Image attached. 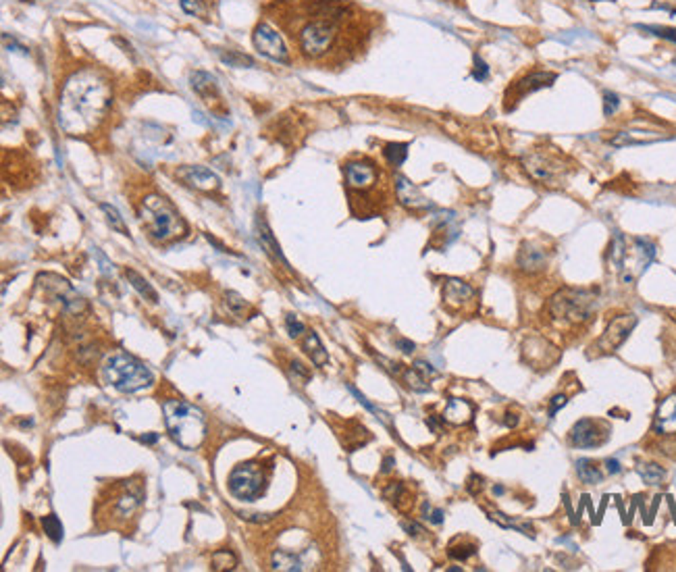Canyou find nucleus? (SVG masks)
Listing matches in <instances>:
<instances>
[{"mask_svg": "<svg viewBox=\"0 0 676 572\" xmlns=\"http://www.w3.org/2000/svg\"><path fill=\"white\" fill-rule=\"evenodd\" d=\"M637 323H639V318L635 314H620L614 320H610V325L606 327L604 335L595 343V348L599 350V354H612V352H616L627 341V337L633 333V329L637 327Z\"/></svg>", "mask_w": 676, "mask_h": 572, "instance_id": "obj_9", "label": "nucleus"}, {"mask_svg": "<svg viewBox=\"0 0 676 572\" xmlns=\"http://www.w3.org/2000/svg\"><path fill=\"white\" fill-rule=\"evenodd\" d=\"M475 554H477V546H473V543L454 546V548H450V552H447V556H450L452 560H460V562L468 560V558H470V556H475Z\"/></svg>", "mask_w": 676, "mask_h": 572, "instance_id": "obj_38", "label": "nucleus"}, {"mask_svg": "<svg viewBox=\"0 0 676 572\" xmlns=\"http://www.w3.org/2000/svg\"><path fill=\"white\" fill-rule=\"evenodd\" d=\"M396 192H398V200L410 210L431 208V202L422 196L420 187H416L404 175H396Z\"/></svg>", "mask_w": 676, "mask_h": 572, "instance_id": "obj_15", "label": "nucleus"}, {"mask_svg": "<svg viewBox=\"0 0 676 572\" xmlns=\"http://www.w3.org/2000/svg\"><path fill=\"white\" fill-rule=\"evenodd\" d=\"M111 105L113 90L109 77L96 67H84L61 90L59 125L69 136H88L105 121Z\"/></svg>", "mask_w": 676, "mask_h": 572, "instance_id": "obj_1", "label": "nucleus"}, {"mask_svg": "<svg viewBox=\"0 0 676 572\" xmlns=\"http://www.w3.org/2000/svg\"><path fill=\"white\" fill-rule=\"evenodd\" d=\"M229 491L244 502H254L265 493L267 487V474L263 464L259 462H246L231 470L229 474Z\"/></svg>", "mask_w": 676, "mask_h": 572, "instance_id": "obj_8", "label": "nucleus"}, {"mask_svg": "<svg viewBox=\"0 0 676 572\" xmlns=\"http://www.w3.org/2000/svg\"><path fill=\"white\" fill-rule=\"evenodd\" d=\"M181 8L187 13V15H194V17H206V4L204 0H179Z\"/></svg>", "mask_w": 676, "mask_h": 572, "instance_id": "obj_39", "label": "nucleus"}, {"mask_svg": "<svg viewBox=\"0 0 676 572\" xmlns=\"http://www.w3.org/2000/svg\"><path fill=\"white\" fill-rule=\"evenodd\" d=\"M144 502V485L139 481H119L111 487V493L107 500H100L98 512L100 518H107L111 527H117L125 520H130L135 512L139 510Z\"/></svg>", "mask_w": 676, "mask_h": 572, "instance_id": "obj_6", "label": "nucleus"}, {"mask_svg": "<svg viewBox=\"0 0 676 572\" xmlns=\"http://www.w3.org/2000/svg\"><path fill=\"white\" fill-rule=\"evenodd\" d=\"M473 297H475V289L460 279H447L443 286V300L450 308H462Z\"/></svg>", "mask_w": 676, "mask_h": 572, "instance_id": "obj_18", "label": "nucleus"}, {"mask_svg": "<svg viewBox=\"0 0 676 572\" xmlns=\"http://www.w3.org/2000/svg\"><path fill=\"white\" fill-rule=\"evenodd\" d=\"M156 439H158V435H156V433H152V435H144V437H141V441H144V443H154Z\"/></svg>", "mask_w": 676, "mask_h": 572, "instance_id": "obj_58", "label": "nucleus"}, {"mask_svg": "<svg viewBox=\"0 0 676 572\" xmlns=\"http://www.w3.org/2000/svg\"><path fill=\"white\" fill-rule=\"evenodd\" d=\"M654 431L660 435H675L676 433V396L666 398L654 419Z\"/></svg>", "mask_w": 676, "mask_h": 572, "instance_id": "obj_19", "label": "nucleus"}, {"mask_svg": "<svg viewBox=\"0 0 676 572\" xmlns=\"http://www.w3.org/2000/svg\"><path fill=\"white\" fill-rule=\"evenodd\" d=\"M396 346H398L404 354H412V352H414V348H416L410 339H398V341H396Z\"/></svg>", "mask_w": 676, "mask_h": 572, "instance_id": "obj_54", "label": "nucleus"}, {"mask_svg": "<svg viewBox=\"0 0 676 572\" xmlns=\"http://www.w3.org/2000/svg\"><path fill=\"white\" fill-rule=\"evenodd\" d=\"M404 381H406V385L412 389V392H418V394H424V392H429V383H427V377L416 369V366H412V369H408V371H404Z\"/></svg>", "mask_w": 676, "mask_h": 572, "instance_id": "obj_33", "label": "nucleus"}, {"mask_svg": "<svg viewBox=\"0 0 676 572\" xmlns=\"http://www.w3.org/2000/svg\"><path fill=\"white\" fill-rule=\"evenodd\" d=\"M576 474H578V479H581L583 483H587V485H597V483H601V479H604V472L599 470L597 462H593V460H589V458H581V460H576Z\"/></svg>", "mask_w": 676, "mask_h": 572, "instance_id": "obj_25", "label": "nucleus"}, {"mask_svg": "<svg viewBox=\"0 0 676 572\" xmlns=\"http://www.w3.org/2000/svg\"><path fill=\"white\" fill-rule=\"evenodd\" d=\"M489 518L491 520H496L500 527H504V529H516L518 533H523V535H529V537H535V531H533V527L531 525H525V523H518V520H512L510 516H506V514H502V512H493V514H489Z\"/></svg>", "mask_w": 676, "mask_h": 572, "instance_id": "obj_31", "label": "nucleus"}, {"mask_svg": "<svg viewBox=\"0 0 676 572\" xmlns=\"http://www.w3.org/2000/svg\"><path fill=\"white\" fill-rule=\"evenodd\" d=\"M387 162L392 167H402L404 160L408 158V144H387L385 150H383Z\"/></svg>", "mask_w": 676, "mask_h": 572, "instance_id": "obj_34", "label": "nucleus"}, {"mask_svg": "<svg viewBox=\"0 0 676 572\" xmlns=\"http://www.w3.org/2000/svg\"><path fill=\"white\" fill-rule=\"evenodd\" d=\"M285 327H287V333H289L291 337H300V335L306 331L304 323H302L295 314H287V316H285Z\"/></svg>", "mask_w": 676, "mask_h": 572, "instance_id": "obj_40", "label": "nucleus"}, {"mask_svg": "<svg viewBox=\"0 0 676 572\" xmlns=\"http://www.w3.org/2000/svg\"><path fill=\"white\" fill-rule=\"evenodd\" d=\"M213 571H233L238 566V558L229 550H219L210 558Z\"/></svg>", "mask_w": 676, "mask_h": 572, "instance_id": "obj_32", "label": "nucleus"}, {"mask_svg": "<svg viewBox=\"0 0 676 572\" xmlns=\"http://www.w3.org/2000/svg\"><path fill=\"white\" fill-rule=\"evenodd\" d=\"M175 177L181 179L185 185H190L194 190H200V192H213L221 183L219 177L210 169H206V167H190L187 164V167L177 169L175 171Z\"/></svg>", "mask_w": 676, "mask_h": 572, "instance_id": "obj_14", "label": "nucleus"}, {"mask_svg": "<svg viewBox=\"0 0 676 572\" xmlns=\"http://www.w3.org/2000/svg\"><path fill=\"white\" fill-rule=\"evenodd\" d=\"M164 425L171 439L183 449H196L206 437V419L202 410L183 402V400H167L162 404Z\"/></svg>", "mask_w": 676, "mask_h": 572, "instance_id": "obj_4", "label": "nucleus"}, {"mask_svg": "<svg viewBox=\"0 0 676 572\" xmlns=\"http://www.w3.org/2000/svg\"><path fill=\"white\" fill-rule=\"evenodd\" d=\"M555 73H547V71H533V73H527L525 77H521L508 92H506V98L512 100V102H518L523 98H527L529 94L533 92H539L543 88H549L553 82H555Z\"/></svg>", "mask_w": 676, "mask_h": 572, "instance_id": "obj_13", "label": "nucleus"}, {"mask_svg": "<svg viewBox=\"0 0 676 572\" xmlns=\"http://www.w3.org/2000/svg\"><path fill=\"white\" fill-rule=\"evenodd\" d=\"M291 371H293L295 375H300L304 381H308V379H310V371H306V369H304V364H302V362H298V360H293V362H291Z\"/></svg>", "mask_w": 676, "mask_h": 572, "instance_id": "obj_50", "label": "nucleus"}, {"mask_svg": "<svg viewBox=\"0 0 676 572\" xmlns=\"http://www.w3.org/2000/svg\"><path fill=\"white\" fill-rule=\"evenodd\" d=\"M518 267L527 273H539L547 267L549 263V256L547 252L541 248V246H535L531 242H525L518 250V258H516Z\"/></svg>", "mask_w": 676, "mask_h": 572, "instance_id": "obj_16", "label": "nucleus"}, {"mask_svg": "<svg viewBox=\"0 0 676 572\" xmlns=\"http://www.w3.org/2000/svg\"><path fill=\"white\" fill-rule=\"evenodd\" d=\"M610 261L616 269H622L624 267V261H627V242H624V235L622 233H616L614 238V244H612V250H610Z\"/></svg>", "mask_w": 676, "mask_h": 572, "instance_id": "obj_35", "label": "nucleus"}, {"mask_svg": "<svg viewBox=\"0 0 676 572\" xmlns=\"http://www.w3.org/2000/svg\"><path fill=\"white\" fill-rule=\"evenodd\" d=\"M402 527H404V531H408V535H412V537H418V535L424 533V529L420 525H416V523H402Z\"/></svg>", "mask_w": 676, "mask_h": 572, "instance_id": "obj_51", "label": "nucleus"}, {"mask_svg": "<svg viewBox=\"0 0 676 572\" xmlns=\"http://www.w3.org/2000/svg\"><path fill=\"white\" fill-rule=\"evenodd\" d=\"M422 514H424V518H427V520H431L433 525H441V523H443V516H445V514H443V510H431V508H429V504H424V506H422Z\"/></svg>", "mask_w": 676, "mask_h": 572, "instance_id": "obj_45", "label": "nucleus"}, {"mask_svg": "<svg viewBox=\"0 0 676 572\" xmlns=\"http://www.w3.org/2000/svg\"><path fill=\"white\" fill-rule=\"evenodd\" d=\"M394 464H396V460H394L392 456H387V458L383 460V468H381V472H390V470L394 468Z\"/></svg>", "mask_w": 676, "mask_h": 572, "instance_id": "obj_56", "label": "nucleus"}, {"mask_svg": "<svg viewBox=\"0 0 676 572\" xmlns=\"http://www.w3.org/2000/svg\"><path fill=\"white\" fill-rule=\"evenodd\" d=\"M125 277H128V281L132 284V287H134L135 291H137L144 300H148V302H152V304H156V302H158V295H156L154 287L150 286L141 275H137L134 269H128V271H125Z\"/></svg>", "mask_w": 676, "mask_h": 572, "instance_id": "obj_28", "label": "nucleus"}, {"mask_svg": "<svg viewBox=\"0 0 676 572\" xmlns=\"http://www.w3.org/2000/svg\"><path fill=\"white\" fill-rule=\"evenodd\" d=\"M42 529H44L46 537L52 539L54 543H61L63 541V525H61V520L54 514H48V516L42 518Z\"/></svg>", "mask_w": 676, "mask_h": 572, "instance_id": "obj_36", "label": "nucleus"}, {"mask_svg": "<svg viewBox=\"0 0 676 572\" xmlns=\"http://www.w3.org/2000/svg\"><path fill=\"white\" fill-rule=\"evenodd\" d=\"M473 77L477 79V82H485L487 77H489V67H487V63L479 56V54H475V67H473Z\"/></svg>", "mask_w": 676, "mask_h": 572, "instance_id": "obj_43", "label": "nucleus"}, {"mask_svg": "<svg viewBox=\"0 0 676 572\" xmlns=\"http://www.w3.org/2000/svg\"><path fill=\"white\" fill-rule=\"evenodd\" d=\"M604 464H606V470H608L610 474H618V472L622 470V466H620V462H618L616 458H608Z\"/></svg>", "mask_w": 676, "mask_h": 572, "instance_id": "obj_52", "label": "nucleus"}, {"mask_svg": "<svg viewBox=\"0 0 676 572\" xmlns=\"http://www.w3.org/2000/svg\"><path fill=\"white\" fill-rule=\"evenodd\" d=\"M219 59L227 65V67H236V69H250L254 67V59L244 54V52H238V50H219Z\"/></svg>", "mask_w": 676, "mask_h": 572, "instance_id": "obj_29", "label": "nucleus"}, {"mask_svg": "<svg viewBox=\"0 0 676 572\" xmlns=\"http://www.w3.org/2000/svg\"><path fill=\"white\" fill-rule=\"evenodd\" d=\"M637 472H639V477H641L647 485H662V483H664V479H666V470H664L660 464H654V462H650V464L639 462V464H637Z\"/></svg>", "mask_w": 676, "mask_h": 572, "instance_id": "obj_27", "label": "nucleus"}, {"mask_svg": "<svg viewBox=\"0 0 676 572\" xmlns=\"http://www.w3.org/2000/svg\"><path fill=\"white\" fill-rule=\"evenodd\" d=\"M94 254H96V258H98V261H100V265H102L100 269H102V271H105L107 275H109V273H113V265H111V263H109V261L105 258V254H102L100 250H96V248H94Z\"/></svg>", "mask_w": 676, "mask_h": 572, "instance_id": "obj_53", "label": "nucleus"}, {"mask_svg": "<svg viewBox=\"0 0 676 572\" xmlns=\"http://www.w3.org/2000/svg\"><path fill=\"white\" fill-rule=\"evenodd\" d=\"M256 227H259V240H261L263 248H265V250L269 252V254L272 256V258H275V261H279V263H281L283 267H289V265H287V261H285V256L281 254V248H279V244L275 242V238H272V233H270L267 221L259 217V221H256Z\"/></svg>", "mask_w": 676, "mask_h": 572, "instance_id": "obj_23", "label": "nucleus"}, {"mask_svg": "<svg viewBox=\"0 0 676 572\" xmlns=\"http://www.w3.org/2000/svg\"><path fill=\"white\" fill-rule=\"evenodd\" d=\"M508 419H506V425L508 427H516L518 425V419H516V415H506Z\"/></svg>", "mask_w": 676, "mask_h": 572, "instance_id": "obj_57", "label": "nucleus"}, {"mask_svg": "<svg viewBox=\"0 0 676 572\" xmlns=\"http://www.w3.org/2000/svg\"><path fill=\"white\" fill-rule=\"evenodd\" d=\"M473 415H475V406L468 402V400H460V398H452L443 410V421L450 423V425H466L473 421Z\"/></svg>", "mask_w": 676, "mask_h": 572, "instance_id": "obj_20", "label": "nucleus"}, {"mask_svg": "<svg viewBox=\"0 0 676 572\" xmlns=\"http://www.w3.org/2000/svg\"><path fill=\"white\" fill-rule=\"evenodd\" d=\"M564 506H566V512H568V518H570V523L572 525H578V518L574 516V512H572V506H570V502H568V495L564 493Z\"/></svg>", "mask_w": 676, "mask_h": 572, "instance_id": "obj_55", "label": "nucleus"}, {"mask_svg": "<svg viewBox=\"0 0 676 572\" xmlns=\"http://www.w3.org/2000/svg\"><path fill=\"white\" fill-rule=\"evenodd\" d=\"M310 21H306L298 31V44L304 56L323 59L333 50L339 21L348 15V4L341 0H310Z\"/></svg>", "mask_w": 676, "mask_h": 572, "instance_id": "obj_2", "label": "nucleus"}, {"mask_svg": "<svg viewBox=\"0 0 676 572\" xmlns=\"http://www.w3.org/2000/svg\"><path fill=\"white\" fill-rule=\"evenodd\" d=\"M383 495H385V500H390L392 504H396V506H400V502L404 500L406 495V487H404V483H400V481H394V483H390L385 489H383Z\"/></svg>", "mask_w": 676, "mask_h": 572, "instance_id": "obj_37", "label": "nucleus"}, {"mask_svg": "<svg viewBox=\"0 0 676 572\" xmlns=\"http://www.w3.org/2000/svg\"><path fill=\"white\" fill-rule=\"evenodd\" d=\"M304 350H306V354L310 356V360L314 362V366H325V364L329 362V354H327V350L323 348V343H321V339H318V335H316L314 331H310V333L306 335V339H304Z\"/></svg>", "mask_w": 676, "mask_h": 572, "instance_id": "obj_24", "label": "nucleus"}, {"mask_svg": "<svg viewBox=\"0 0 676 572\" xmlns=\"http://www.w3.org/2000/svg\"><path fill=\"white\" fill-rule=\"evenodd\" d=\"M641 29H645V31H650V33H654V36H658V38H664V40H670V42H675V44H676V29H675V27H662V25H650V27H641Z\"/></svg>", "mask_w": 676, "mask_h": 572, "instance_id": "obj_42", "label": "nucleus"}, {"mask_svg": "<svg viewBox=\"0 0 676 572\" xmlns=\"http://www.w3.org/2000/svg\"><path fill=\"white\" fill-rule=\"evenodd\" d=\"M139 217H141V225L148 231V235L158 244L181 240L187 233V225L179 217L177 208L160 194H148L141 200Z\"/></svg>", "mask_w": 676, "mask_h": 572, "instance_id": "obj_3", "label": "nucleus"}, {"mask_svg": "<svg viewBox=\"0 0 676 572\" xmlns=\"http://www.w3.org/2000/svg\"><path fill=\"white\" fill-rule=\"evenodd\" d=\"M525 167L531 173V177H535L541 183H553L555 173L560 171V167H553V158L545 156V154H531L525 158Z\"/></svg>", "mask_w": 676, "mask_h": 572, "instance_id": "obj_17", "label": "nucleus"}, {"mask_svg": "<svg viewBox=\"0 0 676 572\" xmlns=\"http://www.w3.org/2000/svg\"><path fill=\"white\" fill-rule=\"evenodd\" d=\"M344 177L350 190L367 192L377 183L379 171L371 160H352L344 167Z\"/></svg>", "mask_w": 676, "mask_h": 572, "instance_id": "obj_12", "label": "nucleus"}, {"mask_svg": "<svg viewBox=\"0 0 676 572\" xmlns=\"http://www.w3.org/2000/svg\"><path fill=\"white\" fill-rule=\"evenodd\" d=\"M620 107V98L614 92H604V115L612 117Z\"/></svg>", "mask_w": 676, "mask_h": 572, "instance_id": "obj_41", "label": "nucleus"}, {"mask_svg": "<svg viewBox=\"0 0 676 572\" xmlns=\"http://www.w3.org/2000/svg\"><path fill=\"white\" fill-rule=\"evenodd\" d=\"M608 437H610V427L593 419H581L570 429V443L574 447H599L608 441Z\"/></svg>", "mask_w": 676, "mask_h": 572, "instance_id": "obj_11", "label": "nucleus"}, {"mask_svg": "<svg viewBox=\"0 0 676 572\" xmlns=\"http://www.w3.org/2000/svg\"><path fill=\"white\" fill-rule=\"evenodd\" d=\"M272 569L275 571H302L304 562L298 554L293 552H285V550H277L272 554Z\"/></svg>", "mask_w": 676, "mask_h": 572, "instance_id": "obj_26", "label": "nucleus"}, {"mask_svg": "<svg viewBox=\"0 0 676 572\" xmlns=\"http://www.w3.org/2000/svg\"><path fill=\"white\" fill-rule=\"evenodd\" d=\"M227 306H229L236 314H240V312L246 308V302H244L236 291H227Z\"/></svg>", "mask_w": 676, "mask_h": 572, "instance_id": "obj_44", "label": "nucleus"}, {"mask_svg": "<svg viewBox=\"0 0 676 572\" xmlns=\"http://www.w3.org/2000/svg\"><path fill=\"white\" fill-rule=\"evenodd\" d=\"M252 40H254L256 50L263 56H267V59L275 61V63H283V65L289 63V50H287L283 38L270 27L269 23H259L256 29H254V38Z\"/></svg>", "mask_w": 676, "mask_h": 572, "instance_id": "obj_10", "label": "nucleus"}, {"mask_svg": "<svg viewBox=\"0 0 676 572\" xmlns=\"http://www.w3.org/2000/svg\"><path fill=\"white\" fill-rule=\"evenodd\" d=\"M192 88H194L202 98H206L208 102L219 98V86H217V79H215L210 73L194 71V73H192Z\"/></svg>", "mask_w": 676, "mask_h": 572, "instance_id": "obj_21", "label": "nucleus"}, {"mask_svg": "<svg viewBox=\"0 0 676 572\" xmlns=\"http://www.w3.org/2000/svg\"><path fill=\"white\" fill-rule=\"evenodd\" d=\"M468 491L473 493V495H477L481 489H483V477H479V474H473L470 479H468Z\"/></svg>", "mask_w": 676, "mask_h": 572, "instance_id": "obj_48", "label": "nucleus"}, {"mask_svg": "<svg viewBox=\"0 0 676 572\" xmlns=\"http://www.w3.org/2000/svg\"><path fill=\"white\" fill-rule=\"evenodd\" d=\"M105 379L115 389H119L123 394H134L144 387H150L154 381V375L137 358L119 352V354H113L105 362Z\"/></svg>", "mask_w": 676, "mask_h": 572, "instance_id": "obj_5", "label": "nucleus"}, {"mask_svg": "<svg viewBox=\"0 0 676 572\" xmlns=\"http://www.w3.org/2000/svg\"><path fill=\"white\" fill-rule=\"evenodd\" d=\"M493 493H496V495H502V493H504V487H502V485H500V487L496 485V487H493Z\"/></svg>", "mask_w": 676, "mask_h": 572, "instance_id": "obj_59", "label": "nucleus"}, {"mask_svg": "<svg viewBox=\"0 0 676 572\" xmlns=\"http://www.w3.org/2000/svg\"><path fill=\"white\" fill-rule=\"evenodd\" d=\"M664 136H654L650 132H620L612 138V146L616 148H624V146H643V144H652L662 140Z\"/></svg>", "mask_w": 676, "mask_h": 572, "instance_id": "obj_22", "label": "nucleus"}, {"mask_svg": "<svg viewBox=\"0 0 676 572\" xmlns=\"http://www.w3.org/2000/svg\"><path fill=\"white\" fill-rule=\"evenodd\" d=\"M100 208H102V212L107 215V221H109L111 229H115V231H117V233H121V235H130V229H128V225H125L123 217L119 215V210H117L113 204L102 202V204H100Z\"/></svg>", "mask_w": 676, "mask_h": 572, "instance_id": "obj_30", "label": "nucleus"}, {"mask_svg": "<svg viewBox=\"0 0 676 572\" xmlns=\"http://www.w3.org/2000/svg\"><path fill=\"white\" fill-rule=\"evenodd\" d=\"M566 404H568V398H566V396H562V394H560V396H555V398H551V400H549V419H553V417L558 415V410H560V408H564Z\"/></svg>", "mask_w": 676, "mask_h": 572, "instance_id": "obj_46", "label": "nucleus"}, {"mask_svg": "<svg viewBox=\"0 0 676 572\" xmlns=\"http://www.w3.org/2000/svg\"><path fill=\"white\" fill-rule=\"evenodd\" d=\"M414 366H416V369H418V371H420V373H422V375H424L427 379H431V377H435V375H437V371H435V369H433L431 364L422 362V360L414 362Z\"/></svg>", "mask_w": 676, "mask_h": 572, "instance_id": "obj_49", "label": "nucleus"}, {"mask_svg": "<svg viewBox=\"0 0 676 572\" xmlns=\"http://www.w3.org/2000/svg\"><path fill=\"white\" fill-rule=\"evenodd\" d=\"M595 306H597V297L593 291L564 287L551 297L549 312L551 316L562 318L566 323H585L591 318Z\"/></svg>", "mask_w": 676, "mask_h": 572, "instance_id": "obj_7", "label": "nucleus"}, {"mask_svg": "<svg viewBox=\"0 0 676 572\" xmlns=\"http://www.w3.org/2000/svg\"><path fill=\"white\" fill-rule=\"evenodd\" d=\"M377 360H379V364H385V371H390L392 375H400V373H402V364L392 362V360H387V358H383V356H377Z\"/></svg>", "mask_w": 676, "mask_h": 572, "instance_id": "obj_47", "label": "nucleus"}]
</instances>
